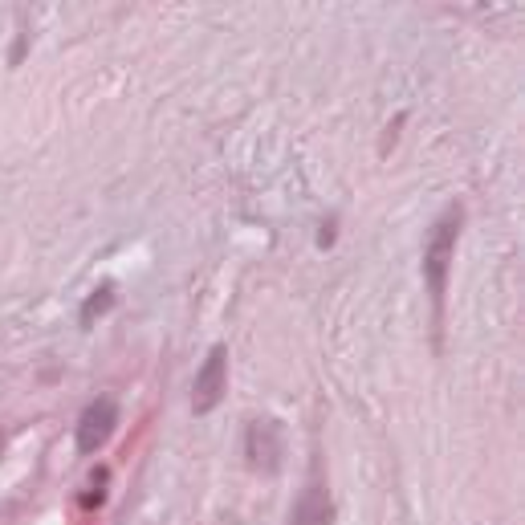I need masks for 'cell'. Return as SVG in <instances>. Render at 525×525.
I'll use <instances>...</instances> for the list:
<instances>
[{
    "label": "cell",
    "instance_id": "obj_1",
    "mask_svg": "<svg viewBox=\"0 0 525 525\" xmlns=\"http://www.w3.org/2000/svg\"><path fill=\"white\" fill-rule=\"evenodd\" d=\"M456 232H460V208H448L424 241V281H428V294L432 306L440 314L444 294H448V273H452V253H456Z\"/></svg>",
    "mask_w": 525,
    "mask_h": 525
},
{
    "label": "cell",
    "instance_id": "obj_2",
    "mask_svg": "<svg viewBox=\"0 0 525 525\" xmlns=\"http://www.w3.org/2000/svg\"><path fill=\"white\" fill-rule=\"evenodd\" d=\"M114 428H119V403H114L110 395H98L78 420V452L94 456L114 436Z\"/></svg>",
    "mask_w": 525,
    "mask_h": 525
},
{
    "label": "cell",
    "instance_id": "obj_3",
    "mask_svg": "<svg viewBox=\"0 0 525 525\" xmlns=\"http://www.w3.org/2000/svg\"><path fill=\"white\" fill-rule=\"evenodd\" d=\"M228 387V346H212L204 367L196 371V387H192V412L196 416H208L212 407L220 403Z\"/></svg>",
    "mask_w": 525,
    "mask_h": 525
},
{
    "label": "cell",
    "instance_id": "obj_4",
    "mask_svg": "<svg viewBox=\"0 0 525 525\" xmlns=\"http://www.w3.org/2000/svg\"><path fill=\"white\" fill-rule=\"evenodd\" d=\"M245 456H249V464H253L257 473H277V464H281V428L273 420L249 424Z\"/></svg>",
    "mask_w": 525,
    "mask_h": 525
},
{
    "label": "cell",
    "instance_id": "obj_5",
    "mask_svg": "<svg viewBox=\"0 0 525 525\" xmlns=\"http://www.w3.org/2000/svg\"><path fill=\"white\" fill-rule=\"evenodd\" d=\"M294 525H330V497H326V489L310 485L302 493V501L294 509Z\"/></svg>",
    "mask_w": 525,
    "mask_h": 525
},
{
    "label": "cell",
    "instance_id": "obj_6",
    "mask_svg": "<svg viewBox=\"0 0 525 525\" xmlns=\"http://www.w3.org/2000/svg\"><path fill=\"white\" fill-rule=\"evenodd\" d=\"M110 294H114L110 285H102L98 294H90V302H86V310H82V326H90V322H94V314H102V310L110 306Z\"/></svg>",
    "mask_w": 525,
    "mask_h": 525
}]
</instances>
